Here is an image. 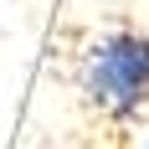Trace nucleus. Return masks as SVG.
I'll use <instances>...</instances> for the list:
<instances>
[{"mask_svg": "<svg viewBox=\"0 0 149 149\" xmlns=\"http://www.w3.org/2000/svg\"><path fill=\"white\" fill-rule=\"evenodd\" d=\"M82 93L113 118H134L149 108V36L113 31L82 57Z\"/></svg>", "mask_w": 149, "mask_h": 149, "instance_id": "nucleus-1", "label": "nucleus"}]
</instances>
